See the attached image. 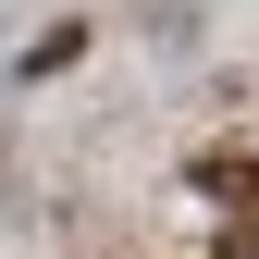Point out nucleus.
I'll return each instance as SVG.
<instances>
[{"label":"nucleus","mask_w":259,"mask_h":259,"mask_svg":"<svg viewBox=\"0 0 259 259\" xmlns=\"http://www.w3.org/2000/svg\"><path fill=\"white\" fill-rule=\"evenodd\" d=\"M198 185H210V198H247V210H259V160H247V148H210V160H198Z\"/></svg>","instance_id":"obj_1"},{"label":"nucleus","mask_w":259,"mask_h":259,"mask_svg":"<svg viewBox=\"0 0 259 259\" xmlns=\"http://www.w3.org/2000/svg\"><path fill=\"white\" fill-rule=\"evenodd\" d=\"M74 50H87V25H50V37H37V50H25V74H37V87H50V74H62V62H74Z\"/></svg>","instance_id":"obj_2"},{"label":"nucleus","mask_w":259,"mask_h":259,"mask_svg":"<svg viewBox=\"0 0 259 259\" xmlns=\"http://www.w3.org/2000/svg\"><path fill=\"white\" fill-rule=\"evenodd\" d=\"M210 259H259V210H235V222H222V235H210Z\"/></svg>","instance_id":"obj_3"}]
</instances>
